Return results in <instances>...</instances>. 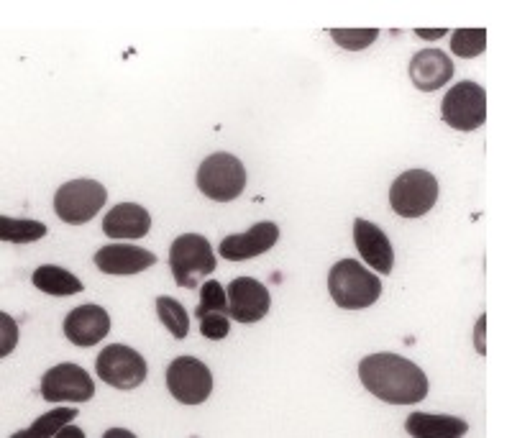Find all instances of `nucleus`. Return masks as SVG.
<instances>
[{
    "label": "nucleus",
    "mask_w": 512,
    "mask_h": 438,
    "mask_svg": "<svg viewBox=\"0 0 512 438\" xmlns=\"http://www.w3.org/2000/svg\"><path fill=\"white\" fill-rule=\"evenodd\" d=\"M361 385L390 405H418L428 395V377L418 364L400 354H369L359 364Z\"/></svg>",
    "instance_id": "f257e3e1"
},
{
    "label": "nucleus",
    "mask_w": 512,
    "mask_h": 438,
    "mask_svg": "<svg viewBox=\"0 0 512 438\" xmlns=\"http://www.w3.org/2000/svg\"><path fill=\"white\" fill-rule=\"evenodd\" d=\"M328 290L338 308L364 310L374 305L382 295V282L367 267H361L356 259H341L331 267Z\"/></svg>",
    "instance_id": "f03ea898"
},
{
    "label": "nucleus",
    "mask_w": 512,
    "mask_h": 438,
    "mask_svg": "<svg viewBox=\"0 0 512 438\" xmlns=\"http://www.w3.org/2000/svg\"><path fill=\"white\" fill-rule=\"evenodd\" d=\"M216 252L205 236L200 234H185L175 239L172 249H169V267L175 282L185 290H195L200 282L208 275L216 272Z\"/></svg>",
    "instance_id": "7ed1b4c3"
},
{
    "label": "nucleus",
    "mask_w": 512,
    "mask_h": 438,
    "mask_svg": "<svg viewBox=\"0 0 512 438\" xmlns=\"http://www.w3.org/2000/svg\"><path fill=\"white\" fill-rule=\"evenodd\" d=\"M198 187L205 198L216 200V203H228L236 200L246 187V170L241 159L233 154L216 152L203 159L198 170Z\"/></svg>",
    "instance_id": "20e7f679"
},
{
    "label": "nucleus",
    "mask_w": 512,
    "mask_h": 438,
    "mask_svg": "<svg viewBox=\"0 0 512 438\" xmlns=\"http://www.w3.org/2000/svg\"><path fill=\"white\" fill-rule=\"evenodd\" d=\"M438 200V180L428 170L402 172L390 187V205L400 218H420Z\"/></svg>",
    "instance_id": "39448f33"
},
{
    "label": "nucleus",
    "mask_w": 512,
    "mask_h": 438,
    "mask_svg": "<svg viewBox=\"0 0 512 438\" xmlns=\"http://www.w3.org/2000/svg\"><path fill=\"white\" fill-rule=\"evenodd\" d=\"M108 200V190L98 180L64 182L54 195V211L70 226H82L93 221Z\"/></svg>",
    "instance_id": "423d86ee"
},
{
    "label": "nucleus",
    "mask_w": 512,
    "mask_h": 438,
    "mask_svg": "<svg viewBox=\"0 0 512 438\" xmlns=\"http://www.w3.org/2000/svg\"><path fill=\"white\" fill-rule=\"evenodd\" d=\"M443 121L456 131H477L487 121V90L464 80L448 90L441 106Z\"/></svg>",
    "instance_id": "0eeeda50"
},
{
    "label": "nucleus",
    "mask_w": 512,
    "mask_h": 438,
    "mask_svg": "<svg viewBox=\"0 0 512 438\" xmlns=\"http://www.w3.org/2000/svg\"><path fill=\"white\" fill-rule=\"evenodd\" d=\"M98 377L116 390H136L146 380V359L131 346L111 344L98 354Z\"/></svg>",
    "instance_id": "6e6552de"
},
{
    "label": "nucleus",
    "mask_w": 512,
    "mask_h": 438,
    "mask_svg": "<svg viewBox=\"0 0 512 438\" xmlns=\"http://www.w3.org/2000/svg\"><path fill=\"white\" fill-rule=\"evenodd\" d=\"M95 395L93 377L80 364H57L41 380V398L47 403H88Z\"/></svg>",
    "instance_id": "1a4fd4ad"
},
{
    "label": "nucleus",
    "mask_w": 512,
    "mask_h": 438,
    "mask_svg": "<svg viewBox=\"0 0 512 438\" xmlns=\"http://www.w3.org/2000/svg\"><path fill=\"white\" fill-rule=\"evenodd\" d=\"M167 387L182 405H200L213 392V374L200 359L177 357L167 367Z\"/></svg>",
    "instance_id": "9d476101"
},
{
    "label": "nucleus",
    "mask_w": 512,
    "mask_h": 438,
    "mask_svg": "<svg viewBox=\"0 0 512 438\" xmlns=\"http://www.w3.org/2000/svg\"><path fill=\"white\" fill-rule=\"evenodd\" d=\"M228 313L236 323H256L269 313V290L254 277H236L228 285Z\"/></svg>",
    "instance_id": "9b49d317"
},
{
    "label": "nucleus",
    "mask_w": 512,
    "mask_h": 438,
    "mask_svg": "<svg viewBox=\"0 0 512 438\" xmlns=\"http://www.w3.org/2000/svg\"><path fill=\"white\" fill-rule=\"evenodd\" d=\"M280 241V228L272 221H262L251 226L246 234L239 236H226L218 246V254L228 262H246V259H254L259 254L269 252L274 244Z\"/></svg>",
    "instance_id": "f8f14e48"
},
{
    "label": "nucleus",
    "mask_w": 512,
    "mask_h": 438,
    "mask_svg": "<svg viewBox=\"0 0 512 438\" xmlns=\"http://www.w3.org/2000/svg\"><path fill=\"white\" fill-rule=\"evenodd\" d=\"M354 244L359 249L361 259L379 272V275H390L395 267V249L382 228L374 226L372 221L356 218L354 221Z\"/></svg>",
    "instance_id": "ddd939ff"
},
{
    "label": "nucleus",
    "mask_w": 512,
    "mask_h": 438,
    "mask_svg": "<svg viewBox=\"0 0 512 438\" xmlns=\"http://www.w3.org/2000/svg\"><path fill=\"white\" fill-rule=\"evenodd\" d=\"M111 331V316L100 305H80L64 318V336L75 346H93L108 336Z\"/></svg>",
    "instance_id": "4468645a"
},
{
    "label": "nucleus",
    "mask_w": 512,
    "mask_h": 438,
    "mask_svg": "<svg viewBox=\"0 0 512 438\" xmlns=\"http://www.w3.org/2000/svg\"><path fill=\"white\" fill-rule=\"evenodd\" d=\"M154 264L157 257L149 249L134 244H108L95 252V267L103 275H139Z\"/></svg>",
    "instance_id": "2eb2a0df"
},
{
    "label": "nucleus",
    "mask_w": 512,
    "mask_h": 438,
    "mask_svg": "<svg viewBox=\"0 0 512 438\" xmlns=\"http://www.w3.org/2000/svg\"><path fill=\"white\" fill-rule=\"evenodd\" d=\"M454 77V59L441 49H423L410 59V80L423 93L443 88Z\"/></svg>",
    "instance_id": "dca6fc26"
},
{
    "label": "nucleus",
    "mask_w": 512,
    "mask_h": 438,
    "mask_svg": "<svg viewBox=\"0 0 512 438\" xmlns=\"http://www.w3.org/2000/svg\"><path fill=\"white\" fill-rule=\"evenodd\" d=\"M152 228V216L146 208L136 203H118L113 205L108 216L103 218V231L113 241L144 239Z\"/></svg>",
    "instance_id": "f3484780"
},
{
    "label": "nucleus",
    "mask_w": 512,
    "mask_h": 438,
    "mask_svg": "<svg viewBox=\"0 0 512 438\" xmlns=\"http://www.w3.org/2000/svg\"><path fill=\"white\" fill-rule=\"evenodd\" d=\"M410 436L418 438H456L469 431L466 421L454 415H431V413H410L405 421Z\"/></svg>",
    "instance_id": "a211bd4d"
},
{
    "label": "nucleus",
    "mask_w": 512,
    "mask_h": 438,
    "mask_svg": "<svg viewBox=\"0 0 512 438\" xmlns=\"http://www.w3.org/2000/svg\"><path fill=\"white\" fill-rule=\"evenodd\" d=\"M31 280H34V285L39 287L41 292L57 295V298H67V295H77V292L85 290V285L72 275L70 269L54 267V264H44V267L34 269Z\"/></svg>",
    "instance_id": "6ab92c4d"
},
{
    "label": "nucleus",
    "mask_w": 512,
    "mask_h": 438,
    "mask_svg": "<svg viewBox=\"0 0 512 438\" xmlns=\"http://www.w3.org/2000/svg\"><path fill=\"white\" fill-rule=\"evenodd\" d=\"M44 236H47V226L41 221L0 216V241H6V244H31Z\"/></svg>",
    "instance_id": "aec40b11"
},
{
    "label": "nucleus",
    "mask_w": 512,
    "mask_h": 438,
    "mask_svg": "<svg viewBox=\"0 0 512 438\" xmlns=\"http://www.w3.org/2000/svg\"><path fill=\"white\" fill-rule=\"evenodd\" d=\"M80 415V410L72 408V405H64V408H54L52 413L41 415L36 418L34 426L24 433H16L13 438H49V436H57L67 423H72Z\"/></svg>",
    "instance_id": "412c9836"
},
{
    "label": "nucleus",
    "mask_w": 512,
    "mask_h": 438,
    "mask_svg": "<svg viewBox=\"0 0 512 438\" xmlns=\"http://www.w3.org/2000/svg\"><path fill=\"white\" fill-rule=\"evenodd\" d=\"M157 316L175 339H185L187 333H190V316H187V310L177 300L157 298Z\"/></svg>",
    "instance_id": "4be33fe9"
},
{
    "label": "nucleus",
    "mask_w": 512,
    "mask_h": 438,
    "mask_svg": "<svg viewBox=\"0 0 512 438\" xmlns=\"http://www.w3.org/2000/svg\"><path fill=\"white\" fill-rule=\"evenodd\" d=\"M487 49V31L484 29H456L451 36V52L456 57L472 59Z\"/></svg>",
    "instance_id": "5701e85b"
},
{
    "label": "nucleus",
    "mask_w": 512,
    "mask_h": 438,
    "mask_svg": "<svg viewBox=\"0 0 512 438\" xmlns=\"http://www.w3.org/2000/svg\"><path fill=\"white\" fill-rule=\"evenodd\" d=\"M208 313H228L226 290L213 280L203 282V287H200V305L198 310H195V316H198L200 321V318L208 316ZM228 316H231V313H228Z\"/></svg>",
    "instance_id": "b1692460"
},
{
    "label": "nucleus",
    "mask_w": 512,
    "mask_h": 438,
    "mask_svg": "<svg viewBox=\"0 0 512 438\" xmlns=\"http://www.w3.org/2000/svg\"><path fill=\"white\" fill-rule=\"evenodd\" d=\"M333 41L338 47L349 49V52H361V49L372 47L377 41L379 31L377 29H331Z\"/></svg>",
    "instance_id": "393cba45"
},
{
    "label": "nucleus",
    "mask_w": 512,
    "mask_h": 438,
    "mask_svg": "<svg viewBox=\"0 0 512 438\" xmlns=\"http://www.w3.org/2000/svg\"><path fill=\"white\" fill-rule=\"evenodd\" d=\"M228 331H231V316L228 313H208V316L200 318V333L208 341L226 339Z\"/></svg>",
    "instance_id": "a878e982"
},
{
    "label": "nucleus",
    "mask_w": 512,
    "mask_h": 438,
    "mask_svg": "<svg viewBox=\"0 0 512 438\" xmlns=\"http://www.w3.org/2000/svg\"><path fill=\"white\" fill-rule=\"evenodd\" d=\"M0 328H3V336H0V357H8L18 344V328L8 313H0Z\"/></svg>",
    "instance_id": "bb28decb"
},
{
    "label": "nucleus",
    "mask_w": 512,
    "mask_h": 438,
    "mask_svg": "<svg viewBox=\"0 0 512 438\" xmlns=\"http://www.w3.org/2000/svg\"><path fill=\"white\" fill-rule=\"evenodd\" d=\"M484 326H487V316H482L477 321V331H474V344H477L479 354H487V346H484Z\"/></svg>",
    "instance_id": "cd10ccee"
},
{
    "label": "nucleus",
    "mask_w": 512,
    "mask_h": 438,
    "mask_svg": "<svg viewBox=\"0 0 512 438\" xmlns=\"http://www.w3.org/2000/svg\"><path fill=\"white\" fill-rule=\"evenodd\" d=\"M448 29H415V36H420V39H441V36H446Z\"/></svg>",
    "instance_id": "c85d7f7f"
},
{
    "label": "nucleus",
    "mask_w": 512,
    "mask_h": 438,
    "mask_svg": "<svg viewBox=\"0 0 512 438\" xmlns=\"http://www.w3.org/2000/svg\"><path fill=\"white\" fill-rule=\"evenodd\" d=\"M57 436H59V438H70V436H75V438H85V433H82L80 428H72L70 423H67V426H64L62 431L57 433Z\"/></svg>",
    "instance_id": "c756f323"
},
{
    "label": "nucleus",
    "mask_w": 512,
    "mask_h": 438,
    "mask_svg": "<svg viewBox=\"0 0 512 438\" xmlns=\"http://www.w3.org/2000/svg\"><path fill=\"white\" fill-rule=\"evenodd\" d=\"M105 438H136L131 431H123V428H111V431H105Z\"/></svg>",
    "instance_id": "7c9ffc66"
}]
</instances>
